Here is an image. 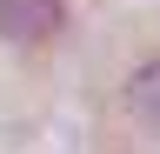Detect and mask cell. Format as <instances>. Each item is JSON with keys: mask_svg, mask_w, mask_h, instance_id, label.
I'll list each match as a JSON object with an SVG mask.
<instances>
[{"mask_svg": "<svg viewBox=\"0 0 160 154\" xmlns=\"http://www.w3.org/2000/svg\"><path fill=\"white\" fill-rule=\"evenodd\" d=\"M127 107L140 114V121H153V127H160V61H147V67L127 81Z\"/></svg>", "mask_w": 160, "mask_h": 154, "instance_id": "obj_2", "label": "cell"}, {"mask_svg": "<svg viewBox=\"0 0 160 154\" xmlns=\"http://www.w3.org/2000/svg\"><path fill=\"white\" fill-rule=\"evenodd\" d=\"M60 20H67V0H0V34L20 40V47L53 40Z\"/></svg>", "mask_w": 160, "mask_h": 154, "instance_id": "obj_1", "label": "cell"}]
</instances>
